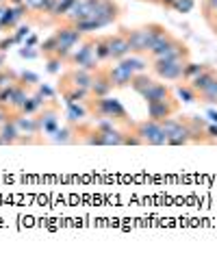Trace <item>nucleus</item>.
I'll return each mask as SVG.
<instances>
[{
    "label": "nucleus",
    "mask_w": 217,
    "mask_h": 254,
    "mask_svg": "<svg viewBox=\"0 0 217 254\" xmlns=\"http://www.w3.org/2000/svg\"><path fill=\"white\" fill-rule=\"evenodd\" d=\"M85 39V33L78 31L76 26L72 24H56L53 35L48 39H44L39 44V53L44 55V59H50V57H56L61 61H67V57L72 55V50L76 48Z\"/></svg>",
    "instance_id": "f257e3e1"
},
{
    "label": "nucleus",
    "mask_w": 217,
    "mask_h": 254,
    "mask_svg": "<svg viewBox=\"0 0 217 254\" xmlns=\"http://www.w3.org/2000/svg\"><path fill=\"white\" fill-rule=\"evenodd\" d=\"M85 105L89 109V118L94 120H111V122H115L117 126H124V128L133 122L124 105L113 96H102V98L89 96L85 100Z\"/></svg>",
    "instance_id": "f03ea898"
},
{
    "label": "nucleus",
    "mask_w": 217,
    "mask_h": 254,
    "mask_svg": "<svg viewBox=\"0 0 217 254\" xmlns=\"http://www.w3.org/2000/svg\"><path fill=\"white\" fill-rule=\"evenodd\" d=\"M117 31L124 33L128 42V48H130V55H137V57H148V53L152 50L154 42L161 37V33L165 31L163 24L159 22H148L144 26H135V28H126V26H119Z\"/></svg>",
    "instance_id": "7ed1b4c3"
},
{
    "label": "nucleus",
    "mask_w": 217,
    "mask_h": 254,
    "mask_svg": "<svg viewBox=\"0 0 217 254\" xmlns=\"http://www.w3.org/2000/svg\"><path fill=\"white\" fill-rule=\"evenodd\" d=\"M65 65L67 67H85V70H89V72L98 70L102 63L98 57H96V35H85L83 42L67 57Z\"/></svg>",
    "instance_id": "20e7f679"
},
{
    "label": "nucleus",
    "mask_w": 217,
    "mask_h": 254,
    "mask_svg": "<svg viewBox=\"0 0 217 254\" xmlns=\"http://www.w3.org/2000/svg\"><path fill=\"white\" fill-rule=\"evenodd\" d=\"M165 135H167V146H189L191 143V126L189 115H172V118L161 122Z\"/></svg>",
    "instance_id": "39448f33"
},
{
    "label": "nucleus",
    "mask_w": 217,
    "mask_h": 254,
    "mask_svg": "<svg viewBox=\"0 0 217 254\" xmlns=\"http://www.w3.org/2000/svg\"><path fill=\"white\" fill-rule=\"evenodd\" d=\"M135 132L137 137L141 139L144 146H167V135H165L161 122L157 120H141V122H130V126H126Z\"/></svg>",
    "instance_id": "423d86ee"
},
{
    "label": "nucleus",
    "mask_w": 217,
    "mask_h": 254,
    "mask_svg": "<svg viewBox=\"0 0 217 254\" xmlns=\"http://www.w3.org/2000/svg\"><path fill=\"white\" fill-rule=\"evenodd\" d=\"M122 15H124V9L119 7L115 0H98L89 20L98 22L100 28H105V26H111V24H115V22H119Z\"/></svg>",
    "instance_id": "0eeeda50"
},
{
    "label": "nucleus",
    "mask_w": 217,
    "mask_h": 254,
    "mask_svg": "<svg viewBox=\"0 0 217 254\" xmlns=\"http://www.w3.org/2000/svg\"><path fill=\"white\" fill-rule=\"evenodd\" d=\"M187 61H172V59H152L150 61V70L157 78L161 80H172L178 83L182 80V70H185Z\"/></svg>",
    "instance_id": "6e6552de"
},
{
    "label": "nucleus",
    "mask_w": 217,
    "mask_h": 254,
    "mask_svg": "<svg viewBox=\"0 0 217 254\" xmlns=\"http://www.w3.org/2000/svg\"><path fill=\"white\" fill-rule=\"evenodd\" d=\"M37 120H39V126H42V135H50L53 137L56 128L61 126V105L59 100H50L42 111L37 113Z\"/></svg>",
    "instance_id": "1a4fd4ad"
},
{
    "label": "nucleus",
    "mask_w": 217,
    "mask_h": 254,
    "mask_svg": "<svg viewBox=\"0 0 217 254\" xmlns=\"http://www.w3.org/2000/svg\"><path fill=\"white\" fill-rule=\"evenodd\" d=\"M148 105V118L157 120V122H163V120L172 118L180 111V100L178 98H169V100H159V102H146Z\"/></svg>",
    "instance_id": "9d476101"
},
{
    "label": "nucleus",
    "mask_w": 217,
    "mask_h": 254,
    "mask_svg": "<svg viewBox=\"0 0 217 254\" xmlns=\"http://www.w3.org/2000/svg\"><path fill=\"white\" fill-rule=\"evenodd\" d=\"M94 83V72L85 70V67H67V70L59 76L56 85H74V87L89 89Z\"/></svg>",
    "instance_id": "9b49d317"
},
{
    "label": "nucleus",
    "mask_w": 217,
    "mask_h": 254,
    "mask_svg": "<svg viewBox=\"0 0 217 254\" xmlns=\"http://www.w3.org/2000/svg\"><path fill=\"white\" fill-rule=\"evenodd\" d=\"M107 42H108V53H111V63H117V61H122L124 57L130 55L128 42L122 31L107 33Z\"/></svg>",
    "instance_id": "f8f14e48"
},
{
    "label": "nucleus",
    "mask_w": 217,
    "mask_h": 254,
    "mask_svg": "<svg viewBox=\"0 0 217 254\" xmlns=\"http://www.w3.org/2000/svg\"><path fill=\"white\" fill-rule=\"evenodd\" d=\"M13 122L18 126L22 137H42V126H39L37 115H24V113H11Z\"/></svg>",
    "instance_id": "ddd939ff"
},
{
    "label": "nucleus",
    "mask_w": 217,
    "mask_h": 254,
    "mask_svg": "<svg viewBox=\"0 0 217 254\" xmlns=\"http://www.w3.org/2000/svg\"><path fill=\"white\" fill-rule=\"evenodd\" d=\"M113 91V85L108 80V74H107V65H100L98 70L94 72V83L89 87V94L96 96V98H102V96H111Z\"/></svg>",
    "instance_id": "4468645a"
},
{
    "label": "nucleus",
    "mask_w": 217,
    "mask_h": 254,
    "mask_svg": "<svg viewBox=\"0 0 217 254\" xmlns=\"http://www.w3.org/2000/svg\"><path fill=\"white\" fill-rule=\"evenodd\" d=\"M107 74H108V80H111L113 89L130 87V80H133V76H135L133 72H128L126 67H122L119 63H115V65H107Z\"/></svg>",
    "instance_id": "2eb2a0df"
},
{
    "label": "nucleus",
    "mask_w": 217,
    "mask_h": 254,
    "mask_svg": "<svg viewBox=\"0 0 217 254\" xmlns=\"http://www.w3.org/2000/svg\"><path fill=\"white\" fill-rule=\"evenodd\" d=\"M146 102H159V100H169V98H174V87H169V85L161 83V80H154V83L148 87L144 94H141Z\"/></svg>",
    "instance_id": "dca6fc26"
},
{
    "label": "nucleus",
    "mask_w": 217,
    "mask_h": 254,
    "mask_svg": "<svg viewBox=\"0 0 217 254\" xmlns=\"http://www.w3.org/2000/svg\"><path fill=\"white\" fill-rule=\"evenodd\" d=\"M56 94H61L65 105H70V102H85L91 96L89 89L74 87V85H56Z\"/></svg>",
    "instance_id": "f3484780"
},
{
    "label": "nucleus",
    "mask_w": 217,
    "mask_h": 254,
    "mask_svg": "<svg viewBox=\"0 0 217 254\" xmlns=\"http://www.w3.org/2000/svg\"><path fill=\"white\" fill-rule=\"evenodd\" d=\"M20 141V130L13 122V115L7 120V122L0 124V146H18Z\"/></svg>",
    "instance_id": "a211bd4d"
},
{
    "label": "nucleus",
    "mask_w": 217,
    "mask_h": 254,
    "mask_svg": "<svg viewBox=\"0 0 217 254\" xmlns=\"http://www.w3.org/2000/svg\"><path fill=\"white\" fill-rule=\"evenodd\" d=\"M89 118V109L85 102H70L65 107V122L67 124H81Z\"/></svg>",
    "instance_id": "6ab92c4d"
},
{
    "label": "nucleus",
    "mask_w": 217,
    "mask_h": 254,
    "mask_svg": "<svg viewBox=\"0 0 217 254\" xmlns=\"http://www.w3.org/2000/svg\"><path fill=\"white\" fill-rule=\"evenodd\" d=\"M215 76H217V70H215L213 65H207L202 72L198 74V76H193V78L189 80V85H191V87L198 91V98H200V91H202L204 87H209V85H211V80H213Z\"/></svg>",
    "instance_id": "aec40b11"
},
{
    "label": "nucleus",
    "mask_w": 217,
    "mask_h": 254,
    "mask_svg": "<svg viewBox=\"0 0 217 254\" xmlns=\"http://www.w3.org/2000/svg\"><path fill=\"white\" fill-rule=\"evenodd\" d=\"M74 2H76V0H54L53 9H50V13H48V22H50V24H59V22L65 18L67 11L72 9Z\"/></svg>",
    "instance_id": "412c9836"
},
{
    "label": "nucleus",
    "mask_w": 217,
    "mask_h": 254,
    "mask_svg": "<svg viewBox=\"0 0 217 254\" xmlns=\"http://www.w3.org/2000/svg\"><path fill=\"white\" fill-rule=\"evenodd\" d=\"M174 37H176L174 33H172V31H167V28H165V31L161 33V37H159L157 42H154L152 50H150V53H148V61H152V59H157V57H161V53H163V50H165V48H167L169 44L174 42Z\"/></svg>",
    "instance_id": "4be33fe9"
},
{
    "label": "nucleus",
    "mask_w": 217,
    "mask_h": 254,
    "mask_svg": "<svg viewBox=\"0 0 217 254\" xmlns=\"http://www.w3.org/2000/svg\"><path fill=\"white\" fill-rule=\"evenodd\" d=\"M122 67H126L128 72H133V74H139V72H146L148 70V61H144L141 57H137V55H128V57H124L122 61H117Z\"/></svg>",
    "instance_id": "5701e85b"
},
{
    "label": "nucleus",
    "mask_w": 217,
    "mask_h": 254,
    "mask_svg": "<svg viewBox=\"0 0 217 254\" xmlns=\"http://www.w3.org/2000/svg\"><path fill=\"white\" fill-rule=\"evenodd\" d=\"M53 141L54 143H76V130H74V126L67 122H65V126H59L56 132L53 135Z\"/></svg>",
    "instance_id": "b1692460"
},
{
    "label": "nucleus",
    "mask_w": 217,
    "mask_h": 254,
    "mask_svg": "<svg viewBox=\"0 0 217 254\" xmlns=\"http://www.w3.org/2000/svg\"><path fill=\"white\" fill-rule=\"evenodd\" d=\"M154 80H157V78H152L148 72H139V74H135V76H133V80H130V89H133L135 94L141 96L154 83Z\"/></svg>",
    "instance_id": "393cba45"
},
{
    "label": "nucleus",
    "mask_w": 217,
    "mask_h": 254,
    "mask_svg": "<svg viewBox=\"0 0 217 254\" xmlns=\"http://www.w3.org/2000/svg\"><path fill=\"white\" fill-rule=\"evenodd\" d=\"M174 94L178 96L182 102H196L198 100V91L193 89L189 83H185V80H178V85L174 87Z\"/></svg>",
    "instance_id": "a878e982"
},
{
    "label": "nucleus",
    "mask_w": 217,
    "mask_h": 254,
    "mask_svg": "<svg viewBox=\"0 0 217 254\" xmlns=\"http://www.w3.org/2000/svg\"><path fill=\"white\" fill-rule=\"evenodd\" d=\"M96 57L100 59V63L111 61V53H108V42H107V35H96Z\"/></svg>",
    "instance_id": "bb28decb"
},
{
    "label": "nucleus",
    "mask_w": 217,
    "mask_h": 254,
    "mask_svg": "<svg viewBox=\"0 0 217 254\" xmlns=\"http://www.w3.org/2000/svg\"><path fill=\"white\" fill-rule=\"evenodd\" d=\"M200 102H207V105H217V76L211 80L209 87H204L200 91Z\"/></svg>",
    "instance_id": "cd10ccee"
},
{
    "label": "nucleus",
    "mask_w": 217,
    "mask_h": 254,
    "mask_svg": "<svg viewBox=\"0 0 217 254\" xmlns=\"http://www.w3.org/2000/svg\"><path fill=\"white\" fill-rule=\"evenodd\" d=\"M20 80V74L13 70V67H0V87H9V85H15Z\"/></svg>",
    "instance_id": "c85d7f7f"
},
{
    "label": "nucleus",
    "mask_w": 217,
    "mask_h": 254,
    "mask_svg": "<svg viewBox=\"0 0 217 254\" xmlns=\"http://www.w3.org/2000/svg\"><path fill=\"white\" fill-rule=\"evenodd\" d=\"M204 67H207V63H193L191 59L185 63V70H182V80H185V83H189V80L193 78V76H198L200 72L204 70Z\"/></svg>",
    "instance_id": "c756f323"
},
{
    "label": "nucleus",
    "mask_w": 217,
    "mask_h": 254,
    "mask_svg": "<svg viewBox=\"0 0 217 254\" xmlns=\"http://www.w3.org/2000/svg\"><path fill=\"white\" fill-rule=\"evenodd\" d=\"M26 9L28 15H46V9H48V0H26Z\"/></svg>",
    "instance_id": "7c9ffc66"
},
{
    "label": "nucleus",
    "mask_w": 217,
    "mask_h": 254,
    "mask_svg": "<svg viewBox=\"0 0 217 254\" xmlns=\"http://www.w3.org/2000/svg\"><path fill=\"white\" fill-rule=\"evenodd\" d=\"M202 18H204V22H209L213 20V15L217 13V0H202Z\"/></svg>",
    "instance_id": "2f4dec72"
},
{
    "label": "nucleus",
    "mask_w": 217,
    "mask_h": 254,
    "mask_svg": "<svg viewBox=\"0 0 217 254\" xmlns=\"http://www.w3.org/2000/svg\"><path fill=\"white\" fill-rule=\"evenodd\" d=\"M196 7V0H174L172 9L176 13H191V9Z\"/></svg>",
    "instance_id": "473e14b6"
},
{
    "label": "nucleus",
    "mask_w": 217,
    "mask_h": 254,
    "mask_svg": "<svg viewBox=\"0 0 217 254\" xmlns=\"http://www.w3.org/2000/svg\"><path fill=\"white\" fill-rule=\"evenodd\" d=\"M11 35H13V39H15V44H22V39L24 37H28L31 35V28H28V24L24 26V24H20L18 28H15L13 33H11Z\"/></svg>",
    "instance_id": "72a5a7b5"
},
{
    "label": "nucleus",
    "mask_w": 217,
    "mask_h": 254,
    "mask_svg": "<svg viewBox=\"0 0 217 254\" xmlns=\"http://www.w3.org/2000/svg\"><path fill=\"white\" fill-rule=\"evenodd\" d=\"M46 63H48V74H59V70H61V65H65L61 59H56V57H50V59H46Z\"/></svg>",
    "instance_id": "f704fd0d"
},
{
    "label": "nucleus",
    "mask_w": 217,
    "mask_h": 254,
    "mask_svg": "<svg viewBox=\"0 0 217 254\" xmlns=\"http://www.w3.org/2000/svg\"><path fill=\"white\" fill-rule=\"evenodd\" d=\"M35 89H37L39 94H42V96L46 98V100H54V98H56V91H54L53 87H48V85H46V83H39Z\"/></svg>",
    "instance_id": "c9c22d12"
},
{
    "label": "nucleus",
    "mask_w": 217,
    "mask_h": 254,
    "mask_svg": "<svg viewBox=\"0 0 217 254\" xmlns=\"http://www.w3.org/2000/svg\"><path fill=\"white\" fill-rule=\"evenodd\" d=\"M13 44H15L13 35H4L2 39H0V53H7V50H9Z\"/></svg>",
    "instance_id": "e433bc0d"
},
{
    "label": "nucleus",
    "mask_w": 217,
    "mask_h": 254,
    "mask_svg": "<svg viewBox=\"0 0 217 254\" xmlns=\"http://www.w3.org/2000/svg\"><path fill=\"white\" fill-rule=\"evenodd\" d=\"M20 80H24V83L26 85H31V87H37V85H39V78L35 76V74H20Z\"/></svg>",
    "instance_id": "4c0bfd02"
},
{
    "label": "nucleus",
    "mask_w": 217,
    "mask_h": 254,
    "mask_svg": "<svg viewBox=\"0 0 217 254\" xmlns=\"http://www.w3.org/2000/svg\"><path fill=\"white\" fill-rule=\"evenodd\" d=\"M37 55H42V53H35V50H31L28 46H22L20 48V57H24V59H35Z\"/></svg>",
    "instance_id": "58836bf2"
},
{
    "label": "nucleus",
    "mask_w": 217,
    "mask_h": 254,
    "mask_svg": "<svg viewBox=\"0 0 217 254\" xmlns=\"http://www.w3.org/2000/svg\"><path fill=\"white\" fill-rule=\"evenodd\" d=\"M207 132H209V139H211V143H217V124L213 122V124H207Z\"/></svg>",
    "instance_id": "ea45409f"
},
{
    "label": "nucleus",
    "mask_w": 217,
    "mask_h": 254,
    "mask_svg": "<svg viewBox=\"0 0 217 254\" xmlns=\"http://www.w3.org/2000/svg\"><path fill=\"white\" fill-rule=\"evenodd\" d=\"M9 7H11L9 2H0V26H2L4 18H7V11H9Z\"/></svg>",
    "instance_id": "a19ab883"
},
{
    "label": "nucleus",
    "mask_w": 217,
    "mask_h": 254,
    "mask_svg": "<svg viewBox=\"0 0 217 254\" xmlns=\"http://www.w3.org/2000/svg\"><path fill=\"white\" fill-rule=\"evenodd\" d=\"M9 118H11V111H9V109L4 107V105H0V124H2V122H7Z\"/></svg>",
    "instance_id": "79ce46f5"
},
{
    "label": "nucleus",
    "mask_w": 217,
    "mask_h": 254,
    "mask_svg": "<svg viewBox=\"0 0 217 254\" xmlns=\"http://www.w3.org/2000/svg\"><path fill=\"white\" fill-rule=\"evenodd\" d=\"M37 44H39V39H37V35H33V33L28 35V39L24 42V46H28V48H33V46H37Z\"/></svg>",
    "instance_id": "37998d69"
},
{
    "label": "nucleus",
    "mask_w": 217,
    "mask_h": 254,
    "mask_svg": "<svg viewBox=\"0 0 217 254\" xmlns=\"http://www.w3.org/2000/svg\"><path fill=\"white\" fill-rule=\"evenodd\" d=\"M209 28H211V31H213V35H215V33H217V13L213 15V20H211V22H209Z\"/></svg>",
    "instance_id": "c03bdc74"
},
{
    "label": "nucleus",
    "mask_w": 217,
    "mask_h": 254,
    "mask_svg": "<svg viewBox=\"0 0 217 254\" xmlns=\"http://www.w3.org/2000/svg\"><path fill=\"white\" fill-rule=\"evenodd\" d=\"M4 63H7V53H0V67H4Z\"/></svg>",
    "instance_id": "a18cd8bd"
},
{
    "label": "nucleus",
    "mask_w": 217,
    "mask_h": 254,
    "mask_svg": "<svg viewBox=\"0 0 217 254\" xmlns=\"http://www.w3.org/2000/svg\"><path fill=\"white\" fill-rule=\"evenodd\" d=\"M209 118H211V120H213V122L217 124V113H215V111H209Z\"/></svg>",
    "instance_id": "49530a36"
},
{
    "label": "nucleus",
    "mask_w": 217,
    "mask_h": 254,
    "mask_svg": "<svg viewBox=\"0 0 217 254\" xmlns=\"http://www.w3.org/2000/svg\"><path fill=\"white\" fill-rule=\"evenodd\" d=\"M0 2H9V0H0Z\"/></svg>",
    "instance_id": "de8ad7c7"
},
{
    "label": "nucleus",
    "mask_w": 217,
    "mask_h": 254,
    "mask_svg": "<svg viewBox=\"0 0 217 254\" xmlns=\"http://www.w3.org/2000/svg\"><path fill=\"white\" fill-rule=\"evenodd\" d=\"M215 37H217V33H215Z\"/></svg>",
    "instance_id": "09e8293b"
}]
</instances>
